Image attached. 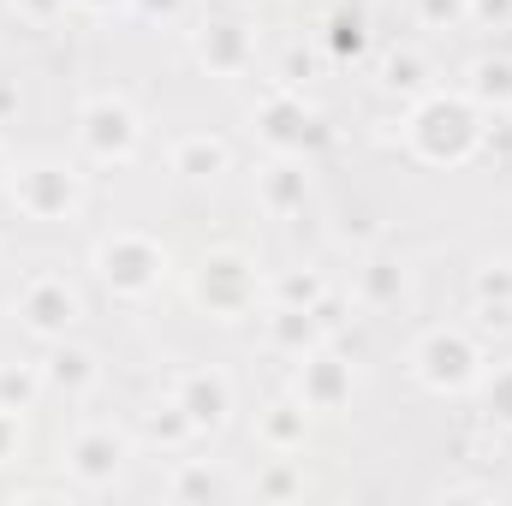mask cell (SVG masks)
<instances>
[{"instance_id":"obj_1","label":"cell","mask_w":512,"mask_h":506,"mask_svg":"<svg viewBox=\"0 0 512 506\" xmlns=\"http://www.w3.org/2000/svg\"><path fill=\"white\" fill-rule=\"evenodd\" d=\"M477 137H483V126H477L471 102H459V96H429L411 114V143L423 161H465L477 149Z\"/></svg>"},{"instance_id":"obj_2","label":"cell","mask_w":512,"mask_h":506,"mask_svg":"<svg viewBox=\"0 0 512 506\" xmlns=\"http://www.w3.org/2000/svg\"><path fill=\"white\" fill-rule=\"evenodd\" d=\"M96 268H102V280H108L120 298H143V292L161 286L167 251H161L155 239H143V233H114V239L96 251Z\"/></svg>"},{"instance_id":"obj_3","label":"cell","mask_w":512,"mask_h":506,"mask_svg":"<svg viewBox=\"0 0 512 506\" xmlns=\"http://www.w3.org/2000/svg\"><path fill=\"white\" fill-rule=\"evenodd\" d=\"M477 370H483V358H477L471 334H459V328H435V334L417 346V376L429 381L435 393H459V387H471Z\"/></svg>"},{"instance_id":"obj_4","label":"cell","mask_w":512,"mask_h":506,"mask_svg":"<svg viewBox=\"0 0 512 506\" xmlns=\"http://www.w3.org/2000/svg\"><path fill=\"white\" fill-rule=\"evenodd\" d=\"M12 197H18V209H24L30 221H66V215L78 209L84 191H78V173H72V167H60V161H36V167L18 173Z\"/></svg>"},{"instance_id":"obj_5","label":"cell","mask_w":512,"mask_h":506,"mask_svg":"<svg viewBox=\"0 0 512 506\" xmlns=\"http://www.w3.org/2000/svg\"><path fill=\"white\" fill-rule=\"evenodd\" d=\"M84 149L96 155V161H131V149H137V114H131L120 96H96L90 108H84Z\"/></svg>"},{"instance_id":"obj_6","label":"cell","mask_w":512,"mask_h":506,"mask_svg":"<svg viewBox=\"0 0 512 506\" xmlns=\"http://www.w3.org/2000/svg\"><path fill=\"white\" fill-rule=\"evenodd\" d=\"M18 316H24V328H30V334L60 340V334L78 322V292H72L60 274H42V280H30V286H24Z\"/></svg>"},{"instance_id":"obj_7","label":"cell","mask_w":512,"mask_h":506,"mask_svg":"<svg viewBox=\"0 0 512 506\" xmlns=\"http://www.w3.org/2000/svg\"><path fill=\"white\" fill-rule=\"evenodd\" d=\"M197 292H203V304L209 310H221V316H233V310H245V298L256 292V274L245 256L221 251L203 262V274H197Z\"/></svg>"},{"instance_id":"obj_8","label":"cell","mask_w":512,"mask_h":506,"mask_svg":"<svg viewBox=\"0 0 512 506\" xmlns=\"http://www.w3.org/2000/svg\"><path fill=\"white\" fill-rule=\"evenodd\" d=\"M66 465L78 471V483L102 489V483H114V477H120V465H126V441H120L114 429H84V435L72 441Z\"/></svg>"},{"instance_id":"obj_9","label":"cell","mask_w":512,"mask_h":506,"mask_svg":"<svg viewBox=\"0 0 512 506\" xmlns=\"http://www.w3.org/2000/svg\"><path fill=\"white\" fill-rule=\"evenodd\" d=\"M179 411L191 417V429H221L227 423V411H233V387L227 376H209V370H191V376L179 381Z\"/></svg>"},{"instance_id":"obj_10","label":"cell","mask_w":512,"mask_h":506,"mask_svg":"<svg viewBox=\"0 0 512 506\" xmlns=\"http://www.w3.org/2000/svg\"><path fill=\"white\" fill-rule=\"evenodd\" d=\"M352 399V370L340 364V358H304V370H298V405L304 411H340Z\"/></svg>"},{"instance_id":"obj_11","label":"cell","mask_w":512,"mask_h":506,"mask_svg":"<svg viewBox=\"0 0 512 506\" xmlns=\"http://www.w3.org/2000/svg\"><path fill=\"white\" fill-rule=\"evenodd\" d=\"M256 131H262L268 149H280V155H298L304 143H316V126H310L304 102H292V96H268V102L256 108Z\"/></svg>"},{"instance_id":"obj_12","label":"cell","mask_w":512,"mask_h":506,"mask_svg":"<svg viewBox=\"0 0 512 506\" xmlns=\"http://www.w3.org/2000/svg\"><path fill=\"white\" fill-rule=\"evenodd\" d=\"M197 60L209 72H245L251 66V36L239 18H209L203 36H197Z\"/></svg>"},{"instance_id":"obj_13","label":"cell","mask_w":512,"mask_h":506,"mask_svg":"<svg viewBox=\"0 0 512 506\" xmlns=\"http://www.w3.org/2000/svg\"><path fill=\"white\" fill-rule=\"evenodd\" d=\"M316 334H322V310H292V304H280L274 322H268V340H274L280 352H298V358L316 352Z\"/></svg>"},{"instance_id":"obj_14","label":"cell","mask_w":512,"mask_h":506,"mask_svg":"<svg viewBox=\"0 0 512 506\" xmlns=\"http://www.w3.org/2000/svg\"><path fill=\"white\" fill-rule=\"evenodd\" d=\"M173 173H185V179H215V173H227V143H221V137H185V143L173 149Z\"/></svg>"},{"instance_id":"obj_15","label":"cell","mask_w":512,"mask_h":506,"mask_svg":"<svg viewBox=\"0 0 512 506\" xmlns=\"http://www.w3.org/2000/svg\"><path fill=\"white\" fill-rule=\"evenodd\" d=\"M262 203H268L274 215H292V209H304V173H298L292 161H274V167L262 173Z\"/></svg>"},{"instance_id":"obj_16","label":"cell","mask_w":512,"mask_h":506,"mask_svg":"<svg viewBox=\"0 0 512 506\" xmlns=\"http://www.w3.org/2000/svg\"><path fill=\"white\" fill-rule=\"evenodd\" d=\"M471 102L512 108V60H477L471 66Z\"/></svg>"},{"instance_id":"obj_17","label":"cell","mask_w":512,"mask_h":506,"mask_svg":"<svg viewBox=\"0 0 512 506\" xmlns=\"http://www.w3.org/2000/svg\"><path fill=\"white\" fill-rule=\"evenodd\" d=\"M304 405H274L268 417H262V441L274 447V453H298L304 447Z\"/></svg>"},{"instance_id":"obj_18","label":"cell","mask_w":512,"mask_h":506,"mask_svg":"<svg viewBox=\"0 0 512 506\" xmlns=\"http://www.w3.org/2000/svg\"><path fill=\"white\" fill-rule=\"evenodd\" d=\"M399 292H405V274H399V262L370 256V262H364V298L382 310V304H399Z\"/></svg>"},{"instance_id":"obj_19","label":"cell","mask_w":512,"mask_h":506,"mask_svg":"<svg viewBox=\"0 0 512 506\" xmlns=\"http://www.w3.org/2000/svg\"><path fill=\"white\" fill-rule=\"evenodd\" d=\"M48 381H54L60 393H84V387L96 381V358H90V352H54Z\"/></svg>"},{"instance_id":"obj_20","label":"cell","mask_w":512,"mask_h":506,"mask_svg":"<svg viewBox=\"0 0 512 506\" xmlns=\"http://www.w3.org/2000/svg\"><path fill=\"white\" fill-rule=\"evenodd\" d=\"M36 387H42V376H36V370H24V364H6V370H0V411H30Z\"/></svg>"},{"instance_id":"obj_21","label":"cell","mask_w":512,"mask_h":506,"mask_svg":"<svg viewBox=\"0 0 512 506\" xmlns=\"http://www.w3.org/2000/svg\"><path fill=\"white\" fill-rule=\"evenodd\" d=\"M483 411H489V423H507L512 429V364H501L495 376L483 381Z\"/></svg>"},{"instance_id":"obj_22","label":"cell","mask_w":512,"mask_h":506,"mask_svg":"<svg viewBox=\"0 0 512 506\" xmlns=\"http://www.w3.org/2000/svg\"><path fill=\"white\" fill-rule=\"evenodd\" d=\"M417 18L429 30H453V24H471V0H417Z\"/></svg>"},{"instance_id":"obj_23","label":"cell","mask_w":512,"mask_h":506,"mask_svg":"<svg viewBox=\"0 0 512 506\" xmlns=\"http://www.w3.org/2000/svg\"><path fill=\"white\" fill-rule=\"evenodd\" d=\"M280 304L316 310V304H322V280H316V274H286V280H280Z\"/></svg>"},{"instance_id":"obj_24","label":"cell","mask_w":512,"mask_h":506,"mask_svg":"<svg viewBox=\"0 0 512 506\" xmlns=\"http://www.w3.org/2000/svg\"><path fill=\"white\" fill-rule=\"evenodd\" d=\"M477 298L483 304H512V262H489L477 274Z\"/></svg>"},{"instance_id":"obj_25","label":"cell","mask_w":512,"mask_h":506,"mask_svg":"<svg viewBox=\"0 0 512 506\" xmlns=\"http://www.w3.org/2000/svg\"><path fill=\"white\" fill-rule=\"evenodd\" d=\"M209 495H227V483H221L215 471H185V477L173 483V501H209Z\"/></svg>"},{"instance_id":"obj_26","label":"cell","mask_w":512,"mask_h":506,"mask_svg":"<svg viewBox=\"0 0 512 506\" xmlns=\"http://www.w3.org/2000/svg\"><path fill=\"white\" fill-rule=\"evenodd\" d=\"M387 90H423V60H411V54H393L387 60Z\"/></svg>"},{"instance_id":"obj_27","label":"cell","mask_w":512,"mask_h":506,"mask_svg":"<svg viewBox=\"0 0 512 506\" xmlns=\"http://www.w3.org/2000/svg\"><path fill=\"white\" fill-rule=\"evenodd\" d=\"M155 435H161V441H179V435H191V417L179 411V399H173L167 411H155Z\"/></svg>"},{"instance_id":"obj_28","label":"cell","mask_w":512,"mask_h":506,"mask_svg":"<svg viewBox=\"0 0 512 506\" xmlns=\"http://www.w3.org/2000/svg\"><path fill=\"white\" fill-rule=\"evenodd\" d=\"M471 18L489 24V30H501V24H512V0H471Z\"/></svg>"},{"instance_id":"obj_29","label":"cell","mask_w":512,"mask_h":506,"mask_svg":"<svg viewBox=\"0 0 512 506\" xmlns=\"http://www.w3.org/2000/svg\"><path fill=\"white\" fill-rule=\"evenodd\" d=\"M334 48L340 54H358L364 48V24L358 18H334Z\"/></svg>"},{"instance_id":"obj_30","label":"cell","mask_w":512,"mask_h":506,"mask_svg":"<svg viewBox=\"0 0 512 506\" xmlns=\"http://www.w3.org/2000/svg\"><path fill=\"white\" fill-rule=\"evenodd\" d=\"M18 435H24V411H0V459L18 453Z\"/></svg>"},{"instance_id":"obj_31","label":"cell","mask_w":512,"mask_h":506,"mask_svg":"<svg viewBox=\"0 0 512 506\" xmlns=\"http://www.w3.org/2000/svg\"><path fill=\"white\" fill-rule=\"evenodd\" d=\"M24 18H36V24H48V18H60L66 12V0H12Z\"/></svg>"},{"instance_id":"obj_32","label":"cell","mask_w":512,"mask_h":506,"mask_svg":"<svg viewBox=\"0 0 512 506\" xmlns=\"http://www.w3.org/2000/svg\"><path fill=\"white\" fill-rule=\"evenodd\" d=\"M179 6H185V0H137L143 18H179Z\"/></svg>"},{"instance_id":"obj_33","label":"cell","mask_w":512,"mask_h":506,"mask_svg":"<svg viewBox=\"0 0 512 506\" xmlns=\"http://www.w3.org/2000/svg\"><path fill=\"white\" fill-rule=\"evenodd\" d=\"M12 102H18V96H12V90H6V84H0V114H6V108H12Z\"/></svg>"},{"instance_id":"obj_34","label":"cell","mask_w":512,"mask_h":506,"mask_svg":"<svg viewBox=\"0 0 512 506\" xmlns=\"http://www.w3.org/2000/svg\"><path fill=\"white\" fill-rule=\"evenodd\" d=\"M78 6H96V12H108V6H120V0H78Z\"/></svg>"}]
</instances>
